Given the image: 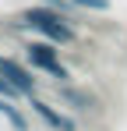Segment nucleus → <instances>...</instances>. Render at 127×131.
<instances>
[{
    "instance_id": "f257e3e1",
    "label": "nucleus",
    "mask_w": 127,
    "mask_h": 131,
    "mask_svg": "<svg viewBox=\"0 0 127 131\" xmlns=\"http://www.w3.org/2000/svg\"><path fill=\"white\" fill-rule=\"evenodd\" d=\"M21 18H25V25H32L46 43H74V28L67 25L64 11L49 7V4H42V7H28Z\"/></svg>"
},
{
    "instance_id": "f03ea898",
    "label": "nucleus",
    "mask_w": 127,
    "mask_h": 131,
    "mask_svg": "<svg viewBox=\"0 0 127 131\" xmlns=\"http://www.w3.org/2000/svg\"><path fill=\"white\" fill-rule=\"evenodd\" d=\"M25 57H28V64H32V67L46 71L49 78H57V82H64V78H67V67L57 60L53 43H28V46H25Z\"/></svg>"
},
{
    "instance_id": "7ed1b4c3",
    "label": "nucleus",
    "mask_w": 127,
    "mask_h": 131,
    "mask_svg": "<svg viewBox=\"0 0 127 131\" xmlns=\"http://www.w3.org/2000/svg\"><path fill=\"white\" fill-rule=\"evenodd\" d=\"M0 78L14 89L18 96H32V92H35V78H32V71L21 67L18 60H11V57H0Z\"/></svg>"
},
{
    "instance_id": "20e7f679",
    "label": "nucleus",
    "mask_w": 127,
    "mask_h": 131,
    "mask_svg": "<svg viewBox=\"0 0 127 131\" xmlns=\"http://www.w3.org/2000/svg\"><path fill=\"white\" fill-rule=\"evenodd\" d=\"M32 110L39 113V117L46 121V124H49V128H57V131H78V128H74V121H71V117H60L57 110H53V106H46L42 99H32Z\"/></svg>"
},
{
    "instance_id": "39448f33",
    "label": "nucleus",
    "mask_w": 127,
    "mask_h": 131,
    "mask_svg": "<svg viewBox=\"0 0 127 131\" xmlns=\"http://www.w3.org/2000/svg\"><path fill=\"white\" fill-rule=\"evenodd\" d=\"M60 99L71 110H92V106H95V96H92V92H81V89H71V85L60 89Z\"/></svg>"
},
{
    "instance_id": "423d86ee",
    "label": "nucleus",
    "mask_w": 127,
    "mask_h": 131,
    "mask_svg": "<svg viewBox=\"0 0 127 131\" xmlns=\"http://www.w3.org/2000/svg\"><path fill=\"white\" fill-rule=\"evenodd\" d=\"M0 113L7 117V124H11L14 131H28V121L18 113V106H11V99H7V96H0Z\"/></svg>"
}]
</instances>
